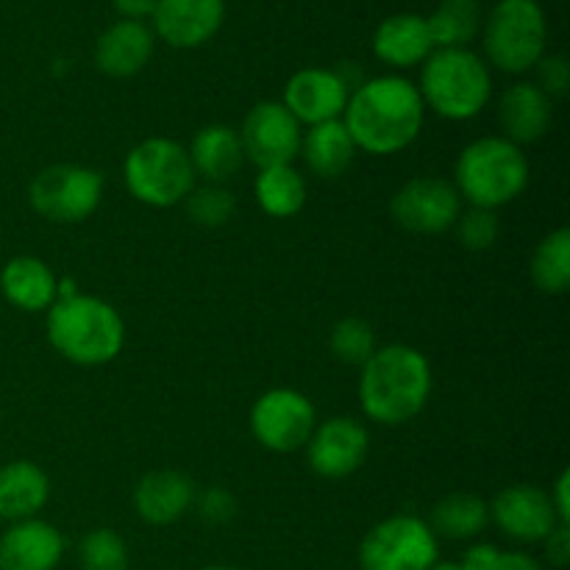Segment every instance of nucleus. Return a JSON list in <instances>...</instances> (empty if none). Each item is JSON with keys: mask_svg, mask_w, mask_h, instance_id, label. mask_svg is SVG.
<instances>
[{"mask_svg": "<svg viewBox=\"0 0 570 570\" xmlns=\"http://www.w3.org/2000/svg\"><path fill=\"white\" fill-rule=\"evenodd\" d=\"M423 106L415 83L404 76L365 78L351 89L343 122L356 150L371 156H393L410 148L421 137Z\"/></svg>", "mask_w": 570, "mask_h": 570, "instance_id": "f257e3e1", "label": "nucleus"}, {"mask_svg": "<svg viewBox=\"0 0 570 570\" xmlns=\"http://www.w3.org/2000/svg\"><path fill=\"white\" fill-rule=\"evenodd\" d=\"M432 395V365L417 348L404 343L382 345L362 365L360 406L379 426H404L415 421Z\"/></svg>", "mask_w": 570, "mask_h": 570, "instance_id": "f03ea898", "label": "nucleus"}, {"mask_svg": "<svg viewBox=\"0 0 570 570\" xmlns=\"http://www.w3.org/2000/svg\"><path fill=\"white\" fill-rule=\"evenodd\" d=\"M45 332L56 354L81 367L109 365L126 348V321L98 295L78 293L53 301Z\"/></svg>", "mask_w": 570, "mask_h": 570, "instance_id": "7ed1b4c3", "label": "nucleus"}, {"mask_svg": "<svg viewBox=\"0 0 570 570\" xmlns=\"http://www.w3.org/2000/svg\"><path fill=\"white\" fill-rule=\"evenodd\" d=\"M529 184V159L507 137H479L465 145L454 167V187L476 209H501L521 198Z\"/></svg>", "mask_w": 570, "mask_h": 570, "instance_id": "20e7f679", "label": "nucleus"}, {"mask_svg": "<svg viewBox=\"0 0 570 570\" xmlns=\"http://www.w3.org/2000/svg\"><path fill=\"white\" fill-rule=\"evenodd\" d=\"M426 109L443 120H473L482 115L493 95L488 61L468 48L432 50L421 65V83H415Z\"/></svg>", "mask_w": 570, "mask_h": 570, "instance_id": "39448f33", "label": "nucleus"}, {"mask_svg": "<svg viewBox=\"0 0 570 570\" xmlns=\"http://www.w3.org/2000/svg\"><path fill=\"white\" fill-rule=\"evenodd\" d=\"M122 178L134 200L154 209H170L184 204L198 176L181 142L170 137H148L128 150Z\"/></svg>", "mask_w": 570, "mask_h": 570, "instance_id": "423d86ee", "label": "nucleus"}, {"mask_svg": "<svg viewBox=\"0 0 570 570\" xmlns=\"http://www.w3.org/2000/svg\"><path fill=\"white\" fill-rule=\"evenodd\" d=\"M549 22L538 0H499L482 22L484 56L510 76L532 70L546 56Z\"/></svg>", "mask_w": 570, "mask_h": 570, "instance_id": "0eeeda50", "label": "nucleus"}, {"mask_svg": "<svg viewBox=\"0 0 570 570\" xmlns=\"http://www.w3.org/2000/svg\"><path fill=\"white\" fill-rule=\"evenodd\" d=\"M104 200V176L87 165H50L28 184V204L48 223H83Z\"/></svg>", "mask_w": 570, "mask_h": 570, "instance_id": "6e6552de", "label": "nucleus"}, {"mask_svg": "<svg viewBox=\"0 0 570 570\" xmlns=\"http://www.w3.org/2000/svg\"><path fill=\"white\" fill-rule=\"evenodd\" d=\"M440 562V540L423 518L390 515L360 543L362 570H429Z\"/></svg>", "mask_w": 570, "mask_h": 570, "instance_id": "1a4fd4ad", "label": "nucleus"}, {"mask_svg": "<svg viewBox=\"0 0 570 570\" xmlns=\"http://www.w3.org/2000/svg\"><path fill=\"white\" fill-rule=\"evenodd\" d=\"M248 423L262 449L273 454H293L309 443L317 426V412L301 390L276 387L256 399Z\"/></svg>", "mask_w": 570, "mask_h": 570, "instance_id": "9d476101", "label": "nucleus"}, {"mask_svg": "<svg viewBox=\"0 0 570 570\" xmlns=\"http://www.w3.org/2000/svg\"><path fill=\"white\" fill-rule=\"evenodd\" d=\"M390 215L412 234H443L462 215V198L454 181L438 176L410 178L390 198Z\"/></svg>", "mask_w": 570, "mask_h": 570, "instance_id": "9b49d317", "label": "nucleus"}, {"mask_svg": "<svg viewBox=\"0 0 570 570\" xmlns=\"http://www.w3.org/2000/svg\"><path fill=\"white\" fill-rule=\"evenodd\" d=\"M301 139H304V126L289 115L282 100L256 104L239 126L245 161H254L259 170L293 165L301 154Z\"/></svg>", "mask_w": 570, "mask_h": 570, "instance_id": "f8f14e48", "label": "nucleus"}, {"mask_svg": "<svg viewBox=\"0 0 570 570\" xmlns=\"http://www.w3.org/2000/svg\"><path fill=\"white\" fill-rule=\"evenodd\" d=\"M371 451V434L354 417H328L317 423L306 443L309 468L323 479H345L360 471Z\"/></svg>", "mask_w": 570, "mask_h": 570, "instance_id": "ddd939ff", "label": "nucleus"}, {"mask_svg": "<svg viewBox=\"0 0 570 570\" xmlns=\"http://www.w3.org/2000/svg\"><path fill=\"white\" fill-rule=\"evenodd\" d=\"M490 521L518 543H543L560 527L549 493L538 484H512L501 490L490 504Z\"/></svg>", "mask_w": 570, "mask_h": 570, "instance_id": "4468645a", "label": "nucleus"}, {"mask_svg": "<svg viewBox=\"0 0 570 570\" xmlns=\"http://www.w3.org/2000/svg\"><path fill=\"white\" fill-rule=\"evenodd\" d=\"M150 20L154 37L170 48H200L220 31L226 20V0H156Z\"/></svg>", "mask_w": 570, "mask_h": 570, "instance_id": "2eb2a0df", "label": "nucleus"}, {"mask_svg": "<svg viewBox=\"0 0 570 570\" xmlns=\"http://www.w3.org/2000/svg\"><path fill=\"white\" fill-rule=\"evenodd\" d=\"M351 89L345 87L337 70H326V67H304L295 72L284 87V100L289 115L301 122V126H317V122L343 120L345 104H348Z\"/></svg>", "mask_w": 570, "mask_h": 570, "instance_id": "dca6fc26", "label": "nucleus"}, {"mask_svg": "<svg viewBox=\"0 0 570 570\" xmlns=\"http://www.w3.org/2000/svg\"><path fill=\"white\" fill-rule=\"evenodd\" d=\"M65 549V534L42 518L9 523L0 534V570H56Z\"/></svg>", "mask_w": 570, "mask_h": 570, "instance_id": "f3484780", "label": "nucleus"}, {"mask_svg": "<svg viewBox=\"0 0 570 570\" xmlns=\"http://www.w3.org/2000/svg\"><path fill=\"white\" fill-rule=\"evenodd\" d=\"M195 482L181 471H150L134 488V510L150 527H170L181 521L195 504Z\"/></svg>", "mask_w": 570, "mask_h": 570, "instance_id": "a211bd4d", "label": "nucleus"}, {"mask_svg": "<svg viewBox=\"0 0 570 570\" xmlns=\"http://www.w3.org/2000/svg\"><path fill=\"white\" fill-rule=\"evenodd\" d=\"M156 37L145 22L117 20L95 42V67L109 78H131L150 61Z\"/></svg>", "mask_w": 570, "mask_h": 570, "instance_id": "6ab92c4d", "label": "nucleus"}, {"mask_svg": "<svg viewBox=\"0 0 570 570\" xmlns=\"http://www.w3.org/2000/svg\"><path fill=\"white\" fill-rule=\"evenodd\" d=\"M499 126L510 142H538L551 126V98L532 81L512 83L499 98Z\"/></svg>", "mask_w": 570, "mask_h": 570, "instance_id": "aec40b11", "label": "nucleus"}, {"mask_svg": "<svg viewBox=\"0 0 570 570\" xmlns=\"http://www.w3.org/2000/svg\"><path fill=\"white\" fill-rule=\"evenodd\" d=\"M432 33L426 17L421 14H393L379 22L373 33V53L379 61L395 70H410L423 65L432 56Z\"/></svg>", "mask_w": 570, "mask_h": 570, "instance_id": "412c9836", "label": "nucleus"}, {"mask_svg": "<svg viewBox=\"0 0 570 570\" xmlns=\"http://www.w3.org/2000/svg\"><path fill=\"white\" fill-rule=\"evenodd\" d=\"M50 499V479L37 462L14 460L0 465V521L39 518Z\"/></svg>", "mask_w": 570, "mask_h": 570, "instance_id": "4be33fe9", "label": "nucleus"}, {"mask_svg": "<svg viewBox=\"0 0 570 570\" xmlns=\"http://www.w3.org/2000/svg\"><path fill=\"white\" fill-rule=\"evenodd\" d=\"M56 289L59 278L39 256H14L0 271V293L20 312H48Z\"/></svg>", "mask_w": 570, "mask_h": 570, "instance_id": "5701e85b", "label": "nucleus"}, {"mask_svg": "<svg viewBox=\"0 0 570 570\" xmlns=\"http://www.w3.org/2000/svg\"><path fill=\"white\" fill-rule=\"evenodd\" d=\"M195 176L206 184H226L245 165V150L237 128L226 122H209L193 137L187 148Z\"/></svg>", "mask_w": 570, "mask_h": 570, "instance_id": "b1692460", "label": "nucleus"}, {"mask_svg": "<svg viewBox=\"0 0 570 570\" xmlns=\"http://www.w3.org/2000/svg\"><path fill=\"white\" fill-rule=\"evenodd\" d=\"M298 156L312 176L340 178L354 165L356 145L343 120H328L306 128Z\"/></svg>", "mask_w": 570, "mask_h": 570, "instance_id": "393cba45", "label": "nucleus"}, {"mask_svg": "<svg viewBox=\"0 0 570 570\" xmlns=\"http://www.w3.org/2000/svg\"><path fill=\"white\" fill-rule=\"evenodd\" d=\"M426 523L438 540H473L488 529L490 504L476 493H451L432 507Z\"/></svg>", "mask_w": 570, "mask_h": 570, "instance_id": "a878e982", "label": "nucleus"}, {"mask_svg": "<svg viewBox=\"0 0 570 570\" xmlns=\"http://www.w3.org/2000/svg\"><path fill=\"white\" fill-rule=\"evenodd\" d=\"M254 195L265 215L287 220V217H295L304 209L306 181L301 170H295L293 165L262 167L254 181Z\"/></svg>", "mask_w": 570, "mask_h": 570, "instance_id": "bb28decb", "label": "nucleus"}, {"mask_svg": "<svg viewBox=\"0 0 570 570\" xmlns=\"http://www.w3.org/2000/svg\"><path fill=\"white\" fill-rule=\"evenodd\" d=\"M482 3L479 0H440L426 17L434 50L468 48L482 31Z\"/></svg>", "mask_w": 570, "mask_h": 570, "instance_id": "cd10ccee", "label": "nucleus"}, {"mask_svg": "<svg viewBox=\"0 0 570 570\" xmlns=\"http://www.w3.org/2000/svg\"><path fill=\"white\" fill-rule=\"evenodd\" d=\"M532 282L540 293L562 295L570 287V232L557 228L549 237L540 239L532 254Z\"/></svg>", "mask_w": 570, "mask_h": 570, "instance_id": "c85d7f7f", "label": "nucleus"}, {"mask_svg": "<svg viewBox=\"0 0 570 570\" xmlns=\"http://www.w3.org/2000/svg\"><path fill=\"white\" fill-rule=\"evenodd\" d=\"M328 348H332L334 360H340L343 365H365L371 360L376 345V332L367 321L362 317H343L337 326L332 328V337H328Z\"/></svg>", "mask_w": 570, "mask_h": 570, "instance_id": "c756f323", "label": "nucleus"}, {"mask_svg": "<svg viewBox=\"0 0 570 570\" xmlns=\"http://www.w3.org/2000/svg\"><path fill=\"white\" fill-rule=\"evenodd\" d=\"M78 566H81V570H126V540L115 529H92L78 543Z\"/></svg>", "mask_w": 570, "mask_h": 570, "instance_id": "7c9ffc66", "label": "nucleus"}, {"mask_svg": "<svg viewBox=\"0 0 570 570\" xmlns=\"http://www.w3.org/2000/svg\"><path fill=\"white\" fill-rule=\"evenodd\" d=\"M184 209H187L189 220L195 226L220 228L232 220L237 200H234V195L223 184H204V187H195L184 198Z\"/></svg>", "mask_w": 570, "mask_h": 570, "instance_id": "2f4dec72", "label": "nucleus"}, {"mask_svg": "<svg viewBox=\"0 0 570 570\" xmlns=\"http://www.w3.org/2000/svg\"><path fill=\"white\" fill-rule=\"evenodd\" d=\"M454 228L462 248L468 250H490L501 234L499 215H495L493 209H476V206L462 212V215L456 217Z\"/></svg>", "mask_w": 570, "mask_h": 570, "instance_id": "473e14b6", "label": "nucleus"}, {"mask_svg": "<svg viewBox=\"0 0 570 570\" xmlns=\"http://www.w3.org/2000/svg\"><path fill=\"white\" fill-rule=\"evenodd\" d=\"M193 507H198V515L212 527H223L237 515V501L223 488H209L204 495H195Z\"/></svg>", "mask_w": 570, "mask_h": 570, "instance_id": "72a5a7b5", "label": "nucleus"}, {"mask_svg": "<svg viewBox=\"0 0 570 570\" xmlns=\"http://www.w3.org/2000/svg\"><path fill=\"white\" fill-rule=\"evenodd\" d=\"M538 87L549 95L551 100L562 98L570 87V67L562 56H543L538 61Z\"/></svg>", "mask_w": 570, "mask_h": 570, "instance_id": "f704fd0d", "label": "nucleus"}, {"mask_svg": "<svg viewBox=\"0 0 570 570\" xmlns=\"http://www.w3.org/2000/svg\"><path fill=\"white\" fill-rule=\"evenodd\" d=\"M546 560L554 568H566L570 562V523H560L549 538L543 540Z\"/></svg>", "mask_w": 570, "mask_h": 570, "instance_id": "c9c22d12", "label": "nucleus"}, {"mask_svg": "<svg viewBox=\"0 0 570 570\" xmlns=\"http://www.w3.org/2000/svg\"><path fill=\"white\" fill-rule=\"evenodd\" d=\"M499 557H501V549L493 543H473L471 549L462 554L460 560V568L462 570H493L499 566Z\"/></svg>", "mask_w": 570, "mask_h": 570, "instance_id": "e433bc0d", "label": "nucleus"}, {"mask_svg": "<svg viewBox=\"0 0 570 570\" xmlns=\"http://www.w3.org/2000/svg\"><path fill=\"white\" fill-rule=\"evenodd\" d=\"M549 501L554 507V515L560 523H570V471L557 476L554 488L549 490Z\"/></svg>", "mask_w": 570, "mask_h": 570, "instance_id": "4c0bfd02", "label": "nucleus"}, {"mask_svg": "<svg viewBox=\"0 0 570 570\" xmlns=\"http://www.w3.org/2000/svg\"><path fill=\"white\" fill-rule=\"evenodd\" d=\"M115 9L122 20H134L142 22L145 17L154 14L156 0H115Z\"/></svg>", "mask_w": 570, "mask_h": 570, "instance_id": "58836bf2", "label": "nucleus"}, {"mask_svg": "<svg viewBox=\"0 0 570 570\" xmlns=\"http://www.w3.org/2000/svg\"><path fill=\"white\" fill-rule=\"evenodd\" d=\"M493 570H543V566L527 551H501L499 566Z\"/></svg>", "mask_w": 570, "mask_h": 570, "instance_id": "ea45409f", "label": "nucleus"}, {"mask_svg": "<svg viewBox=\"0 0 570 570\" xmlns=\"http://www.w3.org/2000/svg\"><path fill=\"white\" fill-rule=\"evenodd\" d=\"M429 570H462L460 562H434Z\"/></svg>", "mask_w": 570, "mask_h": 570, "instance_id": "a19ab883", "label": "nucleus"}, {"mask_svg": "<svg viewBox=\"0 0 570 570\" xmlns=\"http://www.w3.org/2000/svg\"><path fill=\"white\" fill-rule=\"evenodd\" d=\"M200 570H243V568H234V566H206Z\"/></svg>", "mask_w": 570, "mask_h": 570, "instance_id": "79ce46f5", "label": "nucleus"}]
</instances>
